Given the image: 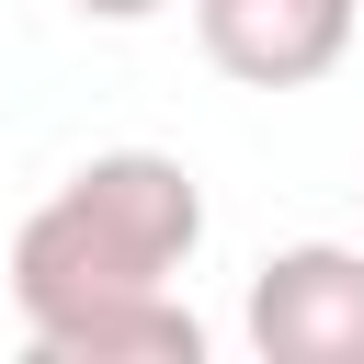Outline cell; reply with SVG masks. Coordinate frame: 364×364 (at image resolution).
Segmentation results:
<instances>
[{"label": "cell", "mask_w": 364, "mask_h": 364, "mask_svg": "<svg viewBox=\"0 0 364 364\" xmlns=\"http://www.w3.org/2000/svg\"><path fill=\"white\" fill-rule=\"evenodd\" d=\"M250 353L262 364H364V250L296 239L250 273Z\"/></svg>", "instance_id": "2"}, {"label": "cell", "mask_w": 364, "mask_h": 364, "mask_svg": "<svg viewBox=\"0 0 364 364\" xmlns=\"http://www.w3.org/2000/svg\"><path fill=\"white\" fill-rule=\"evenodd\" d=\"M364 0H193V46L239 91H307L353 57Z\"/></svg>", "instance_id": "3"}, {"label": "cell", "mask_w": 364, "mask_h": 364, "mask_svg": "<svg viewBox=\"0 0 364 364\" xmlns=\"http://www.w3.org/2000/svg\"><path fill=\"white\" fill-rule=\"evenodd\" d=\"M34 353H46V364H205V318L159 284V296H114V307L46 318Z\"/></svg>", "instance_id": "4"}, {"label": "cell", "mask_w": 364, "mask_h": 364, "mask_svg": "<svg viewBox=\"0 0 364 364\" xmlns=\"http://www.w3.org/2000/svg\"><path fill=\"white\" fill-rule=\"evenodd\" d=\"M193 239H205V182L171 148H102L11 228V307L23 330H46L114 296H159L193 262Z\"/></svg>", "instance_id": "1"}, {"label": "cell", "mask_w": 364, "mask_h": 364, "mask_svg": "<svg viewBox=\"0 0 364 364\" xmlns=\"http://www.w3.org/2000/svg\"><path fill=\"white\" fill-rule=\"evenodd\" d=\"M68 11H91V23H148V11H171V0H68Z\"/></svg>", "instance_id": "5"}]
</instances>
